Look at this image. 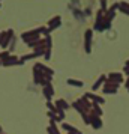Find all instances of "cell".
<instances>
[{"label": "cell", "mask_w": 129, "mask_h": 134, "mask_svg": "<svg viewBox=\"0 0 129 134\" xmlns=\"http://www.w3.org/2000/svg\"><path fill=\"white\" fill-rule=\"evenodd\" d=\"M125 87H126V91L129 92V77H128V80L125 81Z\"/></svg>", "instance_id": "32"}, {"label": "cell", "mask_w": 129, "mask_h": 134, "mask_svg": "<svg viewBox=\"0 0 129 134\" xmlns=\"http://www.w3.org/2000/svg\"><path fill=\"white\" fill-rule=\"evenodd\" d=\"M84 97H86L89 101H92V103H95V104H99V105H104V104H105V98L104 97L96 95V93H92V92L84 93Z\"/></svg>", "instance_id": "8"}, {"label": "cell", "mask_w": 129, "mask_h": 134, "mask_svg": "<svg viewBox=\"0 0 129 134\" xmlns=\"http://www.w3.org/2000/svg\"><path fill=\"white\" fill-rule=\"evenodd\" d=\"M44 41H45V47H47V48H53V38H51V35L45 36Z\"/></svg>", "instance_id": "27"}, {"label": "cell", "mask_w": 129, "mask_h": 134, "mask_svg": "<svg viewBox=\"0 0 129 134\" xmlns=\"http://www.w3.org/2000/svg\"><path fill=\"white\" fill-rule=\"evenodd\" d=\"M119 87H120V85H117V83H114V81H111V80L107 79V81H105L104 86H102V93L116 95L117 92H119Z\"/></svg>", "instance_id": "3"}, {"label": "cell", "mask_w": 129, "mask_h": 134, "mask_svg": "<svg viewBox=\"0 0 129 134\" xmlns=\"http://www.w3.org/2000/svg\"><path fill=\"white\" fill-rule=\"evenodd\" d=\"M71 107L77 110V111H78V113H80L81 116H86V115H89V111H87V110L84 109V107H83V105H81V104L78 103V101H74V103L71 104Z\"/></svg>", "instance_id": "17"}, {"label": "cell", "mask_w": 129, "mask_h": 134, "mask_svg": "<svg viewBox=\"0 0 129 134\" xmlns=\"http://www.w3.org/2000/svg\"><path fill=\"white\" fill-rule=\"evenodd\" d=\"M104 14L102 11H98V14H96V18H95V24H93V29L92 30L95 32H104V30H108V29H111V23H108L107 20L104 18Z\"/></svg>", "instance_id": "1"}, {"label": "cell", "mask_w": 129, "mask_h": 134, "mask_svg": "<svg viewBox=\"0 0 129 134\" xmlns=\"http://www.w3.org/2000/svg\"><path fill=\"white\" fill-rule=\"evenodd\" d=\"M47 133L48 134H60V130L57 128V124L56 122H50L48 128H47Z\"/></svg>", "instance_id": "20"}, {"label": "cell", "mask_w": 129, "mask_h": 134, "mask_svg": "<svg viewBox=\"0 0 129 134\" xmlns=\"http://www.w3.org/2000/svg\"><path fill=\"white\" fill-rule=\"evenodd\" d=\"M51 54H53V48H45L42 57L45 59V60H50V59H51Z\"/></svg>", "instance_id": "28"}, {"label": "cell", "mask_w": 129, "mask_h": 134, "mask_svg": "<svg viewBox=\"0 0 129 134\" xmlns=\"http://www.w3.org/2000/svg\"><path fill=\"white\" fill-rule=\"evenodd\" d=\"M36 65H38V68L41 69V72H42L44 75H45V77H51V79H53V75L56 74L54 69H51L50 66L44 65V63H41V62H36Z\"/></svg>", "instance_id": "13"}, {"label": "cell", "mask_w": 129, "mask_h": 134, "mask_svg": "<svg viewBox=\"0 0 129 134\" xmlns=\"http://www.w3.org/2000/svg\"><path fill=\"white\" fill-rule=\"evenodd\" d=\"M66 83H68L69 86H74V87H83V86H84V83H83V81H80V80H75V79H68V80H66Z\"/></svg>", "instance_id": "21"}, {"label": "cell", "mask_w": 129, "mask_h": 134, "mask_svg": "<svg viewBox=\"0 0 129 134\" xmlns=\"http://www.w3.org/2000/svg\"><path fill=\"white\" fill-rule=\"evenodd\" d=\"M42 93H44V97H45V99L47 101H51L53 99V97H54V87H53V83H48L47 86H44L42 87Z\"/></svg>", "instance_id": "11"}, {"label": "cell", "mask_w": 129, "mask_h": 134, "mask_svg": "<svg viewBox=\"0 0 129 134\" xmlns=\"http://www.w3.org/2000/svg\"><path fill=\"white\" fill-rule=\"evenodd\" d=\"M62 130H65L66 134H75V133L80 131V130H77L74 125H71V124H68V122H62Z\"/></svg>", "instance_id": "16"}, {"label": "cell", "mask_w": 129, "mask_h": 134, "mask_svg": "<svg viewBox=\"0 0 129 134\" xmlns=\"http://www.w3.org/2000/svg\"><path fill=\"white\" fill-rule=\"evenodd\" d=\"M60 24H62V17L60 15H56V17H53V18L48 21L47 27H48L50 32H54L57 27H60Z\"/></svg>", "instance_id": "10"}, {"label": "cell", "mask_w": 129, "mask_h": 134, "mask_svg": "<svg viewBox=\"0 0 129 134\" xmlns=\"http://www.w3.org/2000/svg\"><path fill=\"white\" fill-rule=\"evenodd\" d=\"M54 105L57 107V109L63 110V111H66V110L71 109V104H69L68 101H66V99H63V98H59V99H56Z\"/></svg>", "instance_id": "14"}, {"label": "cell", "mask_w": 129, "mask_h": 134, "mask_svg": "<svg viewBox=\"0 0 129 134\" xmlns=\"http://www.w3.org/2000/svg\"><path fill=\"white\" fill-rule=\"evenodd\" d=\"M77 101H78V103H80L81 105H83V107H84V109L87 110V111H90V110H92L93 103H92V101H89V99H87V98L84 97V95H83V97H81L80 99H77Z\"/></svg>", "instance_id": "18"}, {"label": "cell", "mask_w": 129, "mask_h": 134, "mask_svg": "<svg viewBox=\"0 0 129 134\" xmlns=\"http://www.w3.org/2000/svg\"><path fill=\"white\" fill-rule=\"evenodd\" d=\"M123 75H128L129 77V66H123Z\"/></svg>", "instance_id": "31"}, {"label": "cell", "mask_w": 129, "mask_h": 134, "mask_svg": "<svg viewBox=\"0 0 129 134\" xmlns=\"http://www.w3.org/2000/svg\"><path fill=\"white\" fill-rule=\"evenodd\" d=\"M45 105H47L48 111H51V113H57V107L54 105V103H51V101H47V103H45Z\"/></svg>", "instance_id": "26"}, {"label": "cell", "mask_w": 129, "mask_h": 134, "mask_svg": "<svg viewBox=\"0 0 129 134\" xmlns=\"http://www.w3.org/2000/svg\"><path fill=\"white\" fill-rule=\"evenodd\" d=\"M119 11L129 17V8H128V5H126V2H120V5H119Z\"/></svg>", "instance_id": "22"}, {"label": "cell", "mask_w": 129, "mask_h": 134, "mask_svg": "<svg viewBox=\"0 0 129 134\" xmlns=\"http://www.w3.org/2000/svg\"><path fill=\"white\" fill-rule=\"evenodd\" d=\"M90 113H92V115L99 116V118H102V115H104V110H102V107H101L99 104H95V103H93L92 110H90Z\"/></svg>", "instance_id": "19"}, {"label": "cell", "mask_w": 129, "mask_h": 134, "mask_svg": "<svg viewBox=\"0 0 129 134\" xmlns=\"http://www.w3.org/2000/svg\"><path fill=\"white\" fill-rule=\"evenodd\" d=\"M32 74H33V83H35V85H41V81L45 79V75L41 72V69L38 68L36 63H35V66L32 68Z\"/></svg>", "instance_id": "9"}, {"label": "cell", "mask_w": 129, "mask_h": 134, "mask_svg": "<svg viewBox=\"0 0 129 134\" xmlns=\"http://www.w3.org/2000/svg\"><path fill=\"white\" fill-rule=\"evenodd\" d=\"M0 6H2V2H0Z\"/></svg>", "instance_id": "36"}, {"label": "cell", "mask_w": 129, "mask_h": 134, "mask_svg": "<svg viewBox=\"0 0 129 134\" xmlns=\"http://www.w3.org/2000/svg\"><path fill=\"white\" fill-rule=\"evenodd\" d=\"M0 66H2V62H0Z\"/></svg>", "instance_id": "37"}, {"label": "cell", "mask_w": 129, "mask_h": 134, "mask_svg": "<svg viewBox=\"0 0 129 134\" xmlns=\"http://www.w3.org/2000/svg\"><path fill=\"white\" fill-rule=\"evenodd\" d=\"M9 57H11V53H9L8 50H3V51L0 53V62H2V63H3L5 60H8Z\"/></svg>", "instance_id": "25"}, {"label": "cell", "mask_w": 129, "mask_h": 134, "mask_svg": "<svg viewBox=\"0 0 129 134\" xmlns=\"http://www.w3.org/2000/svg\"><path fill=\"white\" fill-rule=\"evenodd\" d=\"M92 41H93V30L87 29L86 33H84V50H86L87 54L92 53Z\"/></svg>", "instance_id": "5"}, {"label": "cell", "mask_w": 129, "mask_h": 134, "mask_svg": "<svg viewBox=\"0 0 129 134\" xmlns=\"http://www.w3.org/2000/svg\"><path fill=\"white\" fill-rule=\"evenodd\" d=\"M0 39H2V32H0Z\"/></svg>", "instance_id": "35"}, {"label": "cell", "mask_w": 129, "mask_h": 134, "mask_svg": "<svg viewBox=\"0 0 129 134\" xmlns=\"http://www.w3.org/2000/svg\"><path fill=\"white\" fill-rule=\"evenodd\" d=\"M125 66H129V59L126 60V63H125Z\"/></svg>", "instance_id": "34"}, {"label": "cell", "mask_w": 129, "mask_h": 134, "mask_svg": "<svg viewBox=\"0 0 129 134\" xmlns=\"http://www.w3.org/2000/svg\"><path fill=\"white\" fill-rule=\"evenodd\" d=\"M0 134H6V133H5V130H3V127H2V125H0Z\"/></svg>", "instance_id": "33"}, {"label": "cell", "mask_w": 129, "mask_h": 134, "mask_svg": "<svg viewBox=\"0 0 129 134\" xmlns=\"http://www.w3.org/2000/svg\"><path fill=\"white\" fill-rule=\"evenodd\" d=\"M14 29H9V30L6 32H2V39H0V47L3 50H8V47H9V44H11V41L14 39Z\"/></svg>", "instance_id": "4"}, {"label": "cell", "mask_w": 129, "mask_h": 134, "mask_svg": "<svg viewBox=\"0 0 129 134\" xmlns=\"http://www.w3.org/2000/svg\"><path fill=\"white\" fill-rule=\"evenodd\" d=\"M41 35H39V32H38V29H32V30H27L24 32V33H21V39L26 42V45L30 42H35V41H38V39H41Z\"/></svg>", "instance_id": "2"}, {"label": "cell", "mask_w": 129, "mask_h": 134, "mask_svg": "<svg viewBox=\"0 0 129 134\" xmlns=\"http://www.w3.org/2000/svg\"><path fill=\"white\" fill-rule=\"evenodd\" d=\"M35 57H38V54H36V53H33V51H32V53H27V54L21 56L20 59H21V60H23V62L26 63L27 60H32V59H35Z\"/></svg>", "instance_id": "23"}, {"label": "cell", "mask_w": 129, "mask_h": 134, "mask_svg": "<svg viewBox=\"0 0 129 134\" xmlns=\"http://www.w3.org/2000/svg\"><path fill=\"white\" fill-rule=\"evenodd\" d=\"M99 5H101V9H99V11H102V12H107V11H108V2H107V0H101Z\"/></svg>", "instance_id": "29"}, {"label": "cell", "mask_w": 129, "mask_h": 134, "mask_svg": "<svg viewBox=\"0 0 129 134\" xmlns=\"http://www.w3.org/2000/svg\"><path fill=\"white\" fill-rule=\"evenodd\" d=\"M107 79L111 80V81H114V83H117V85L125 83V75H123L122 72H110L107 75Z\"/></svg>", "instance_id": "12"}, {"label": "cell", "mask_w": 129, "mask_h": 134, "mask_svg": "<svg viewBox=\"0 0 129 134\" xmlns=\"http://www.w3.org/2000/svg\"><path fill=\"white\" fill-rule=\"evenodd\" d=\"M23 65H24V62L15 54H11V57H9L8 60H5L2 63V66H6V68L8 66H23Z\"/></svg>", "instance_id": "6"}, {"label": "cell", "mask_w": 129, "mask_h": 134, "mask_svg": "<svg viewBox=\"0 0 129 134\" xmlns=\"http://www.w3.org/2000/svg\"><path fill=\"white\" fill-rule=\"evenodd\" d=\"M89 121H90V125H92L93 130H101V128L104 127L102 118H99V116H96V115H92L90 111H89Z\"/></svg>", "instance_id": "7"}, {"label": "cell", "mask_w": 129, "mask_h": 134, "mask_svg": "<svg viewBox=\"0 0 129 134\" xmlns=\"http://www.w3.org/2000/svg\"><path fill=\"white\" fill-rule=\"evenodd\" d=\"M38 32H39V35H41V36H48L50 33H51V32L48 30V27H47V26H41V27H38Z\"/></svg>", "instance_id": "24"}, {"label": "cell", "mask_w": 129, "mask_h": 134, "mask_svg": "<svg viewBox=\"0 0 129 134\" xmlns=\"http://www.w3.org/2000/svg\"><path fill=\"white\" fill-rule=\"evenodd\" d=\"M56 115L59 116V118H60L62 121H63V119H65V111H63V110H60V109H57V113H56Z\"/></svg>", "instance_id": "30"}, {"label": "cell", "mask_w": 129, "mask_h": 134, "mask_svg": "<svg viewBox=\"0 0 129 134\" xmlns=\"http://www.w3.org/2000/svg\"><path fill=\"white\" fill-rule=\"evenodd\" d=\"M105 81H107V75H105V74H102V75H99V77H98V80H96V81L93 83V86H92V91H93V92H96L98 89H101V87L104 86V83H105Z\"/></svg>", "instance_id": "15"}]
</instances>
